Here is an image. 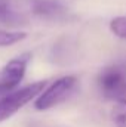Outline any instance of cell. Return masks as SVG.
<instances>
[{
	"label": "cell",
	"instance_id": "cell-1",
	"mask_svg": "<svg viewBox=\"0 0 126 127\" xmlns=\"http://www.w3.org/2000/svg\"><path fill=\"white\" fill-rule=\"evenodd\" d=\"M98 89L105 99L119 102L126 97V61H117L102 68L96 78Z\"/></svg>",
	"mask_w": 126,
	"mask_h": 127
},
{
	"label": "cell",
	"instance_id": "cell-2",
	"mask_svg": "<svg viewBox=\"0 0 126 127\" xmlns=\"http://www.w3.org/2000/svg\"><path fill=\"white\" fill-rule=\"evenodd\" d=\"M45 87H46V81H36L19 90L10 92L3 99H0V123L12 117L16 111H19L31 99L37 97L45 90Z\"/></svg>",
	"mask_w": 126,
	"mask_h": 127
},
{
	"label": "cell",
	"instance_id": "cell-3",
	"mask_svg": "<svg viewBox=\"0 0 126 127\" xmlns=\"http://www.w3.org/2000/svg\"><path fill=\"white\" fill-rule=\"evenodd\" d=\"M77 84V77L76 75H64L61 78L55 80L51 86H48L37 99L34 100V108L39 111H46L58 103L65 100L73 89Z\"/></svg>",
	"mask_w": 126,
	"mask_h": 127
},
{
	"label": "cell",
	"instance_id": "cell-4",
	"mask_svg": "<svg viewBox=\"0 0 126 127\" xmlns=\"http://www.w3.org/2000/svg\"><path fill=\"white\" fill-rule=\"evenodd\" d=\"M30 59H31V53L27 52V53H22V55L16 56L15 59L9 61L0 69V84L7 87L9 90H13L24 78Z\"/></svg>",
	"mask_w": 126,
	"mask_h": 127
},
{
	"label": "cell",
	"instance_id": "cell-5",
	"mask_svg": "<svg viewBox=\"0 0 126 127\" xmlns=\"http://www.w3.org/2000/svg\"><path fill=\"white\" fill-rule=\"evenodd\" d=\"M30 10L33 15L43 19H63L68 13L58 0H30Z\"/></svg>",
	"mask_w": 126,
	"mask_h": 127
},
{
	"label": "cell",
	"instance_id": "cell-6",
	"mask_svg": "<svg viewBox=\"0 0 126 127\" xmlns=\"http://www.w3.org/2000/svg\"><path fill=\"white\" fill-rule=\"evenodd\" d=\"M25 37H27V34L22 31H9V30L0 28V47H7L15 43H19Z\"/></svg>",
	"mask_w": 126,
	"mask_h": 127
},
{
	"label": "cell",
	"instance_id": "cell-7",
	"mask_svg": "<svg viewBox=\"0 0 126 127\" xmlns=\"http://www.w3.org/2000/svg\"><path fill=\"white\" fill-rule=\"evenodd\" d=\"M113 121L117 127H126V97L116 102L113 112H111Z\"/></svg>",
	"mask_w": 126,
	"mask_h": 127
},
{
	"label": "cell",
	"instance_id": "cell-8",
	"mask_svg": "<svg viewBox=\"0 0 126 127\" xmlns=\"http://www.w3.org/2000/svg\"><path fill=\"white\" fill-rule=\"evenodd\" d=\"M110 30L116 37L126 40V16H117V18L111 19Z\"/></svg>",
	"mask_w": 126,
	"mask_h": 127
},
{
	"label": "cell",
	"instance_id": "cell-9",
	"mask_svg": "<svg viewBox=\"0 0 126 127\" xmlns=\"http://www.w3.org/2000/svg\"><path fill=\"white\" fill-rule=\"evenodd\" d=\"M10 92H12V90H9V89H7V87H4L3 84H0V96L6 95V93H10Z\"/></svg>",
	"mask_w": 126,
	"mask_h": 127
}]
</instances>
